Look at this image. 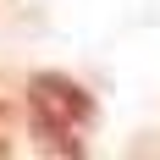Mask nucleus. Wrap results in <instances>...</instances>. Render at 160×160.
I'll list each match as a JSON object with an SVG mask.
<instances>
[{"label":"nucleus","mask_w":160,"mask_h":160,"mask_svg":"<svg viewBox=\"0 0 160 160\" xmlns=\"http://www.w3.org/2000/svg\"><path fill=\"white\" fill-rule=\"evenodd\" d=\"M28 122L44 155H83V132L94 127V94L61 72H33L28 78Z\"/></svg>","instance_id":"f257e3e1"},{"label":"nucleus","mask_w":160,"mask_h":160,"mask_svg":"<svg viewBox=\"0 0 160 160\" xmlns=\"http://www.w3.org/2000/svg\"><path fill=\"white\" fill-rule=\"evenodd\" d=\"M6 149L11 144H6V105H0V155H6Z\"/></svg>","instance_id":"f03ea898"}]
</instances>
